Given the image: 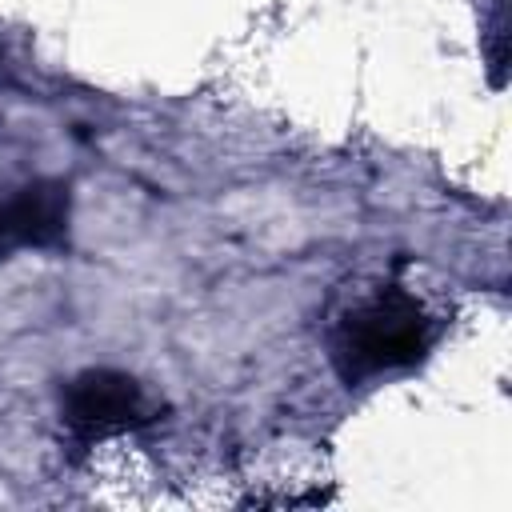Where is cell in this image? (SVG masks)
<instances>
[{"label":"cell","mask_w":512,"mask_h":512,"mask_svg":"<svg viewBox=\"0 0 512 512\" xmlns=\"http://www.w3.org/2000/svg\"><path fill=\"white\" fill-rule=\"evenodd\" d=\"M428 348V316L416 296L388 284L352 308L336 336V364L348 380L408 368Z\"/></svg>","instance_id":"obj_1"},{"label":"cell","mask_w":512,"mask_h":512,"mask_svg":"<svg viewBox=\"0 0 512 512\" xmlns=\"http://www.w3.org/2000/svg\"><path fill=\"white\" fill-rule=\"evenodd\" d=\"M156 416L160 404L144 392V384L116 368H84L64 388V420L84 440L144 428Z\"/></svg>","instance_id":"obj_2"},{"label":"cell","mask_w":512,"mask_h":512,"mask_svg":"<svg viewBox=\"0 0 512 512\" xmlns=\"http://www.w3.org/2000/svg\"><path fill=\"white\" fill-rule=\"evenodd\" d=\"M72 196L60 180H36L0 200V260L20 248H56L68 236Z\"/></svg>","instance_id":"obj_3"}]
</instances>
